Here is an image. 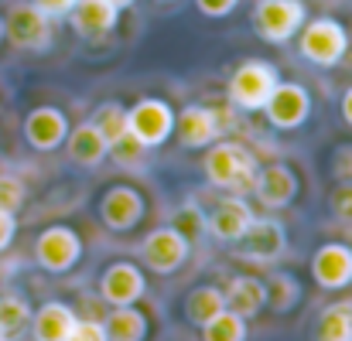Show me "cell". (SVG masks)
<instances>
[{
    "label": "cell",
    "instance_id": "11",
    "mask_svg": "<svg viewBox=\"0 0 352 341\" xmlns=\"http://www.w3.org/2000/svg\"><path fill=\"white\" fill-rule=\"evenodd\" d=\"M263 113L270 119V126H277V130H298L311 116V96L298 82H277L263 103Z\"/></svg>",
    "mask_w": 352,
    "mask_h": 341
},
{
    "label": "cell",
    "instance_id": "16",
    "mask_svg": "<svg viewBox=\"0 0 352 341\" xmlns=\"http://www.w3.org/2000/svg\"><path fill=\"white\" fill-rule=\"evenodd\" d=\"M69 21L76 27L79 38L86 41H103L120 21V7L110 0H76V7L69 10Z\"/></svg>",
    "mask_w": 352,
    "mask_h": 341
},
{
    "label": "cell",
    "instance_id": "35",
    "mask_svg": "<svg viewBox=\"0 0 352 341\" xmlns=\"http://www.w3.org/2000/svg\"><path fill=\"white\" fill-rule=\"evenodd\" d=\"M14 232H17V219H14V212H3V209H0V252L14 242Z\"/></svg>",
    "mask_w": 352,
    "mask_h": 341
},
{
    "label": "cell",
    "instance_id": "3",
    "mask_svg": "<svg viewBox=\"0 0 352 341\" xmlns=\"http://www.w3.org/2000/svg\"><path fill=\"white\" fill-rule=\"evenodd\" d=\"M277 82H280V75H277V69L270 62L250 58L233 72V79L226 86V99H230L233 110L256 113V110H263V103H267V96L274 93Z\"/></svg>",
    "mask_w": 352,
    "mask_h": 341
},
{
    "label": "cell",
    "instance_id": "18",
    "mask_svg": "<svg viewBox=\"0 0 352 341\" xmlns=\"http://www.w3.org/2000/svg\"><path fill=\"white\" fill-rule=\"evenodd\" d=\"M253 219H256L253 209H250L239 195H226V198L212 209V215H206V232H209L212 239H219V242H236Z\"/></svg>",
    "mask_w": 352,
    "mask_h": 341
},
{
    "label": "cell",
    "instance_id": "29",
    "mask_svg": "<svg viewBox=\"0 0 352 341\" xmlns=\"http://www.w3.org/2000/svg\"><path fill=\"white\" fill-rule=\"evenodd\" d=\"M171 228H178V232L192 242V239H199V235L206 232V215H202L195 205H182V212L175 215V226Z\"/></svg>",
    "mask_w": 352,
    "mask_h": 341
},
{
    "label": "cell",
    "instance_id": "32",
    "mask_svg": "<svg viewBox=\"0 0 352 341\" xmlns=\"http://www.w3.org/2000/svg\"><path fill=\"white\" fill-rule=\"evenodd\" d=\"M332 209H336L339 219L352 222V181H342V185L336 188V195H332Z\"/></svg>",
    "mask_w": 352,
    "mask_h": 341
},
{
    "label": "cell",
    "instance_id": "24",
    "mask_svg": "<svg viewBox=\"0 0 352 341\" xmlns=\"http://www.w3.org/2000/svg\"><path fill=\"white\" fill-rule=\"evenodd\" d=\"M318 341H352V301L329 304L318 318Z\"/></svg>",
    "mask_w": 352,
    "mask_h": 341
},
{
    "label": "cell",
    "instance_id": "27",
    "mask_svg": "<svg viewBox=\"0 0 352 341\" xmlns=\"http://www.w3.org/2000/svg\"><path fill=\"white\" fill-rule=\"evenodd\" d=\"M202 341H246V321L233 311H219L202 328Z\"/></svg>",
    "mask_w": 352,
    "mask_h": 341
},
{
    "label": "cell",
    "instance_id": "25",
    "mask_svg": "<svg viewBox=\"0 0 352 341\" xmlns=\"http://www.w3.org/2000/svg\"><path fill=\"white\" fill-rule=\"evenodd\" d=\"M89 123L100 130V137L107 140V147H117L120 140L130 137V133H126V110H123L120 103H103V106H96L93 116H89Z\"/></svg>",
    "mask_w": 352,
    "mask_h": 341
},
{
    "label": "cell",
    "instance_id": "34",
    "mask_svg": "<svg viewBox=\"0 0 352 341\" xmlns=\"http://www.w3.org/2000/svg\"><path fill=\"white\" fill-rule=\"evenodd\" d=\"M239 0H195V7L206 14V17H226Z\"/></svg>",
    "mask_w": 352,
    "mask_h": 341
},
{
    "label": "cell",
    "instance_id": "23",
    "mask_svg": "<svg viewBox=\"0 0 352 341\" xmlns=\"http://www.w3.org/2000/svg\"><path fill=\"white\" fill-rule=\"evenodd\" d=\"M107 341H144L147 338V318L130 304V307H113L110 318L103 321Z\"/></svg>",
    "mask_w": 352,
    "mask_h": 341
},
{
    "label": "cell",
    "instance_id": "39",
    "mask_svg": "<svg viewBox=\"0 0 352 341\" xmlns=\"http://www.w3.org/2000/svg\"><path fill=\"white\" fill-rule=\"evenodd\" d=\"M0 41H3V17H0Z\"/></svg>",
    "mask_w": 352,
    "mask_h": 341
},
{
    "label": "cell",
    "instance_id": "26",
    "mask_svg": "<svg viewBox=\"0 0 352 341\" xmlns=\"http://www.w3.org/2000/svg\"><path fill=\"white\" fill-rule=\"evenodd\" d=\"M31 325V307L24 297H0V341H14Z\"/></svg>",
    "mask_w": 352,
    "mask_h": 341
},
{
    "label": "cell",
    "instance_id": "4",
    "mask_svg": "<svg viewBox=\"0 0 352 341\" xmlns=\"http://www.w3.org/2000/svg\"><path fill=\"white\" fill-rule=\"evenodd\" d=\"M3 38L21 51H45L52 45V38H55L52 17H45L34 3L17 0L3 14Z\"/></svg>",
    "mask_w": 352,
    "mask_h": 341
},
{
    "label": "cell",
    "instance_id": "28",
    "mask_svg": "<svg viewBox=\"0 0 352 341\" xmlns=\"http://www.w3.org/2000/svg\"><path fill=\"white\" fill-rule=\"evenodd\" d=\"M298 301H301V287H298L294 277L274 273V277L267 280V304H270L274 311H287V307H294Z\"/></svg>",
    "mask_w": 352,
    "mask_h": 341
},
{
    "label": "cell",
    "instance_id": "2",
    "mask_svg": "<svg viewBox=\"0 0 352 341\" xmlns=\"http://www.w3.org/2000/svg\"><path fill=\"white\" fill-rule=\"evenodd\" d=\"M298 48L311 65L322 69H336L346 55H349V31L336 21V17H315L305 21L298 31Z\"/></svg>",
    "mask_w": 352,
    "mask_h": 341
},
{
    "label": "cell",
    "instance_id": "20",
    "mask_svg": "<svg viewBox=\"0 0 352 341\" xmlns=\"http://www.w3.org/2000/svg\"><path fill=\"white\" fill-rule=\"evenodd\" d=\"M223 297H226V311H233L243 321H250V318H256V314L263 311V304H267V283L256 280V277H233V280L226 283Z\"/></svg>",
    "mask_w": 352,
    "mask_h": 341
},
{
    "label": "cell",
    "instance_id": "7",
    "mask_svg": "<svg viewBox=\"0 0 352 341\" xmlns=\"http://www.w3.org/2000/svg\"><path fill=\"white\" fill-rule=\"evenodd\" d=\"M226 130H233V113L230 110H216V106H185L182 116H175V133L185 147L199 150V147H209L216 143Z\"/></svg>",
    "mask_w": 352,
    "mask_h": 341
},
{
    "label": "cell",
    "instance_id": "30",
    "mask_svg": "<svg viewBox=\"0 0 352 341\" xmlns=\"http://www.w3.org/2000/svg\"><path fill=\"white\" fill-rule=\"evenodd\" d=\"M24 205V185L14 174H0V209L3 212H17Z\"/></svg>",
    "mask_w": 352,
    "mask_h": 341
},
{
    "label": "cell",
    "instance_id": "31",
    "mask_svg": "<svg viewBox=\"0 0 352 341\" xmlns=\"http://www.w3.org/2000/svg\"><path fill=\"white\" fill-rule=\"evenodd\" d=\"M65 341H107V331H103V325H100V321H93V318H89V321H76Z\"/></svg>",
    "mask_w": 352,
    "mask_h": 341
},
{
    "label": "cell",
    "instance_id": "10",
    "mask_svg": "<svg viewBox=\"0 0 352 341\" xmlns=\"http://www.w3.org/2000/svg\"><path fill=\"white\" fill-rule=\"evenodd\" d=\"M188 249H192V242L178 228L164 226V228L147 232V239L140 242V259L147 263V270L168 277V273L182 270V263L188 259Z\"/></svg>",
    "mask_w": 352,
    "mask_h": 341
},
{
    "label": "cell",
    "instance_id": "12",
    "mask_svg": "<svg viewBox=\"0 0 352 341\" xmlns=\"http://www.w3.org/2000/svg\"><path fill=\"white\" fill-rule=\"evenodd\" d=\"M311 277L322 290H342L352 283V246L325 242L311 256Z\"/></svg>",
    "mask_w": 352,
    "mask_h": 341
},
{
    "label": "cell",
    "instance_id": "15",
    "mask_svg": "<svg viewBox=\"0 0 352 341\" xmlns=\"http://www.w3.org/2000/svg\"><path fill=\"white\" fill-rule=\"evenodd\" d=\"M100 219H103V226L113 228V232H130L144 219V198H140V191L130 188V185L110 188L103 195V202H100Z\"/></svg>",
    "mask_w": 352,
    "mask_h": 341
},
{
    "label": "cell",
    "instance_id": "37",
    "mask_svg": "<svg viewBox=\"0 0 352 341\" xmlns=\"http://www.w3.org/2000/svg\"><path fill=\"white\" fill-rule=\"evenodd\" d=\"M342 119L352 126V86L346 89V96H342Z\"/></svg>",
    "mask_w": 352,
    "mask_h": 341
},
{
    "label": "cell",
    "instance_id": "13",
    "mask_svg": "<svg viewBox=\"0 0 352 341\" xmlns=\"http://www.w3.org/2000/svg\"><path fill=\"white\" fill-rule=\"evenodd\" d=\"M147 290V280L144 273L133 266V263H110L103 280H100V297L110 304V307H130L144 297Z\"/></svg>",
    "mask_w": 352,
    "mask_h": 341
},
{
    "label": "cell",
    "instance_id": "9",
    "mask_svg": "<svg viewBox=\"0 0 352 341\" xmlns=\"http://www.w3.org/2000/svg\"><path fill=\"white\" fill-rule=\"evenodd\" d=\"M82 256V239L69 226H48L34 239V259L48 273H69Z\"/></svg>",
    "mask_w": 352,
    "mask_h": 341
},
{
    "label": "cell",
    "instance_id": "6",
    "mask_svg": "<svg viewBox=\"0 0 352 341\" xmlns=\"http://www.w3.org/2000/svg\"><path fill=\"white\" fill-rule=\"evenodd\" d=\"M126 133L137 140L144 150L161 147L175 133V110L164 99H137L126 110Z\"/></svg>",
    "mask_w": 352,
    "mask_h": 341
},
{
    "label": "cell",
    "instance_id": "22",
    "mask_svg": "<svg viewBox=\"0 0 352 341\" xmlns=\"http://www.w3.org/2000/svg\"><path fill=\"white\" fill-rule=\"evenodd\" d=\"M219 311H226V297L219 287H195L188 297H185V318L188 325L195 328H206Z\"/></svg>",
    "mask_w": 352,
    "mask_h": 341
},
{
    "label": "cell",
    "instance_id": "14",
    "mask_svg": "<svg viewBox=\"0 0 352 341\" xmlns=\"http://www.w3.org/2000/svg\"><path fill=\"white\" fill-rule=\"evenodd\" d=\"M250 195H256V202L267 205V209H287L298 195V174L287 164L256 167V181H253Z\"/></svg>",
    "mask_w": 352,
    "mask_h": 341
},
{
    "label": "cell",
    "instance_id": "1",
    "mask_svg": "<svg viewBox=\"0 0 352 341\" xmlns=\"http://www.w3.org/2000/svg\"><path fill=\"white\" fill-rule=\"evenodd\" d=\"M256 161L253 154L236 143V140H216L209 143V154H206V174H209V185L230 191V195H250L253 191V181H256Z\"/></svg>",
    "mask_w": 352,
    "mask_h": 341
},
{
    "label": "cell",
    "instance_id": "19",
    "mask_svg": "<svg viewBox=\"0 0 352 341\" xmlns=\"http://www.w3.org/2000/svg\"><path fill=\"white\" fill-rule=\"evenodd\" d=\"M76 321H79V318H76V311H72L69 304L48 301L45 307H38V311L31 314V325H28V328H31L34 341H65Z\"/></svg>",
    "mask_w": 352,
    "mask_h": 341
},
{
    "label": "cell",
    "instance_id": "17",
    "mask_svg": "<svg viewBox=\"0 0 352 341\" xmlns=\"http://www.w3.org/2000/svg\"><path fill=\"white\" fill-rule=\"evenodd\" d=\"M69 137V116L55 106H38L24 116V140L34 150H55Z\"/></svg>",
    "mask_w": 352,
    "mask_h": 341
},
{
    "label": "cell",
    "instance_id": "36",
    "mask_svg": "<svg viewBox=\"0 0 352 341\" xmlns=\"http://www.w3.org/2000/svg\"><path fill=\"white\" fill-rule=\"evenodd\" d=\"M332 167H336V174H339L342 181H352V147H342V150L336 154Z\"/></svg>",
    "mask_w": 352,
    "mask_h": 341
},
{
    "label": "cell",
    "instance_id": "5",
    "mask_svg": "<svg viewBox=\"0 0 352 341\" xmlns=\"http://www.w3.org/2000/svg\"><path fill=\"white\" fill-rule=\"evenodd\" d=\"M305 14L308 10H305L301 0H256L253 31L263 41H270V45H284V41H291L301 31V24L308 21Z\"/></svg>",
    "mask_w": 352,
    "mask_h": 341
},
{
    "label": "cell",
    "instance_id": "33",
    "mask_svg": "<svg viewBox=\"0 0 352 341\" xmlns=\"http://www.w3.org/2000/svg\"><path fill=\"white\" fill-rule=\"evenodd\" d=\"M45 17H52V21H62V17H69V10L76 7V0H31Z\"/></svg>",
    "mask_w": 352,
    "mask_h": 341
},
{
    "label": "cell",
    "instance_id": "21",
    "mask_svg": "<svg viewBox=\"0 0 352 341\" xmlns=\"http://www.w3.org/2000/svg\"><path fill=\"white\" fill-rule=\"evenodd\" d=\"M65 154H69L76 164H82V167H100V164L110 157V147H107V140L100 137V130L86 119V123H79L76 130H69V137H65Z\"/></svg>",
    "mask_w": 352,
    "mask_h": 341
},
{
    "label": "cell",
    "instance_id": "38",
    "mask_svg": "<svg viewBox=\"0 0 352 341\" xmlns=\"http://www.w3.org/2000/svg\"><path fill=\"white\" fill-rule=\"evenodd\" d=\"M113 7H130V3H137V0H110Z\"/></svg>",
    "mask_w": 352,
    "mask_h": 341
},
{
    "label": "cell",
    "instance_id": "8",
    "mask_svg": "<svg viewBox=\"0 0 352 341\" xmlns=\"http://www.w3.org/2000/svg\"><path fill=\"white\" fill-rule=\"evenodd\" d=\"M233 249L246 263H277L287 252V235L277 219H253L233 242Z\"/></svg>",
    "mask_w": 352,
    "mask_h": 341
}]
</instances>
